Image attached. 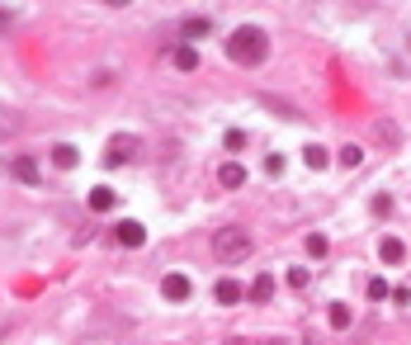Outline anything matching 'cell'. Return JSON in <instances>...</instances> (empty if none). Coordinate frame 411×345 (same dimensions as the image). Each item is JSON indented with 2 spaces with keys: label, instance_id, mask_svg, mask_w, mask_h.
Wrapping results in <instances>:
<instances>
[{
  "label": "cell",
  "instance_id": "obj_9",
  "mask_svg": "<svg viewBox=\"0 0 411 345\" xmlns=\"http://www.w3.org/2000/svg\"><path fill=\"white\" fill-rule=\"evenodd\" d=\"M379 255H383V265H402V260H407V246H402L397 236H383V241H379Z\"/></svg>",
  "mask_w": 411,
  "mask_h": 345
},
{
  "label": "cell",
  "instance_id": "obj_11",
  "mask_svg": "<svg viewBox=\"0 0 411 345\" xmlns=\"http://www.w3.org/2000/svg\"><path fill=\"white\" fill-rule=\"evenodd\" d=\"M302 161H307V171H326V166H331V152L317 147V142H307V147H302Z\"/></svg>",
  "mask_w": 411,
  "mask_h": 345
},
{
  "label": "cell",
  "instance_id": "obj_6",
  "mask_svg": "<svg viewBox=\"0 0 411 345\" xmlns=\"http://www.w3.org/2000/svg\"><path fill=\"white\" fill-rule=\"evenodd\" d=\"M114 236H118V246L137 251V246L147 241V227H142V222H118V227H114Z\"/></svg>",
  "mask_w": 411,
  "mask_h": 345
},
{
  "label": "cell",
  "instance_id": "obj_16",
  "mask_svg": "<svg viewBox=\"0 0 411 345\" xmlns=\"http://www.w3.org/2000/svg\"><path fill=\"white\" fill-rule=\"evenodd\" d=\"M336 161H341L345 171H355V166H364V147H355V142H345V147L336 152Z\"/></svg>",
  "mask_w": 411,
  "mask_h": 345
},
{
  "label": "cell",
  "instance_id": "obj_1",
  "mask_svg": "<svg viewBox=\"0 0 411 345\" xmlns=\"http://www.w3.org/2000/svg\"><path fill=\"white\" fill-rule=\"evenodd\" d=\"M227 57L237 66H260L269 57V33L260 29V24H241V29H232V38H227Z\"/></svg>",
  "mask_w": 411,
  "mask_h": 345
},
{
  "label": "cell",
  "instance_id": "obj_22",
  "mask_svg": "<svg viewBox=\"0 0 411 345\" xmlns=\"http://www.w3.org/2000/svg\"><path fill=\"white\" fill-rule=\"evenodd\" d=\"M307 279H312V274H307L302 265H293V270H288V284H293V289H307Z\"/></svg>",
  "mask_w": 411,
  "mask_h": 345
},
{
  "label": "cell",
  "instance_id": "obj_17",
  "mask_svg": "<svg viewBox=\"0 0 411 345\" xmlns=\"http://www.w3.org/2000/svg\"><path fill=\"white\" fill-rule=\"evenodd\" d=\"M269 298H274V274H260L251 284V303H269Z\"/></svg>",
  "mask_w": 411,
  "mask_h": 345
},
{
  "label": "cell",
  "instance_id": "obj_24",
  "mask_svg": "<svg viewBox=\"0 0 411 345\" xmlns=\"http://www.w3.org/2000/svg\"><path fill=\"white\" fill-rule=\"evenodd\" d=\"M393 303L397 308H411V289H393Z\"/></svg>",
  "mask_w": 411,
  "mask_h": 345
},
{
  "label": "cell",
  "instance_id": "obj_14",
  "mask_svg": "<svg viewBox=\"0 0 411 345\" xmlns=\"http://www.w3.org/2000/svg\"><path fill=\"white\" fill-rule=\"evenodd\" d=\"M76 161H80V152L71 147V142H57V147H52V166H62V171H71Z\"/></svg>",
  "mask_w": 411,
  "mask_h": 345
},
{
  "label": "cell",
  "instance_id": "obj_25",
  "mask_svg": "<svg viewBox=\"0 0 411 345\" xmlns=\"http://www.w3.org/2000/svg\"><path fill=\"white\" fill-rule=\"evenodd\" d=\"M10 19H15V15H10V10H0V29H5V24H10Z\"/></svg>",
  "mask_w": 411,
  "mask_h": 345
},
{
  "label": "cell",
  "instance_id": "obj_23",
  "mask_svg": "<svg viewBox=\"0 0 411 345\" xmlns=\"http://www.w3.org/2000/svg\"><path fill=\"white\" fill-rule=\"evenodd\" d=\"M374 213H379V218H383V213H393V199H388V194H379V199H374Z\"/></svg>",
  "mask_w": 411,
  "mask_h": 345
},
{
  "label": "cell",
  "instance_id": "obj_18",
  "mask_svg": "<svg viewBox=\"0 0 411 345\" xmlns=\"http://www.w3.org/2000/svg\"><path fill=\"white\" fill-rule=\"evenodd\" d=\"M326 251H331V241H326L321 232H312V236H307V255H312V260H321Z\"/></svg>",
  "mask_w": 411,
  "mask_h": 345
},
{
  "label": "cell",
  "instance_id": "obj_8",
  "mask_svg": "<svg viewBox=\"0 0 411 345\" xmlns=\"http://www.w3.org/2000/svg\"><path fill=\"white\" fill-rule=\"evenodd\" d=\"M208 29H213V19H204V15H190L185 24H180V33L190 38V47L199 43V38H208Z\"/></svg>",
  "mask_w": 411,
  "mask_h": 345
},
{
  "label": "cell",
  "instance_id": "obj_4",
  "mask_svg": "<svg viewBox=\"0 0 411 345\" xmlns=\"http://www.w3.org/2000/svg\"><path fill=\"white\" fill-rule=\"evenodd\" d=\"M161 293H166V298L171 303H185L194 293V284H190V274H166V279H161Z\"/></svg>",
  "mask_w": 411,
  "mask_h": 345
},
{
  "label": "cell",
  "instance_id": "obj_5",
  "mask_svg": "<svg viewBox=\"0 0 411 345\" xmlns=\"http://www.w3.org/2000/svg\"><path fill=\"white\" fill-rule=\"evenodd\" d=\"M10 175H15L19 185H38V180H43V171H38V161H33V157H15V161H10Z\"/></svg>",
  "mask_w": 411,
  "mask_h": 345
},
{
  "label": "cell",
  "instance_id": "obj_13",
  "mask_svg": "<svg viewBox=\"0 0 411 345\" xmlns=\"http://www.w3.org/2000/svg\"><path fill=\"white\" fill-rule=\"evenodd\" d=\"M326 322H331V331H345L350 322H355V313H350V303H331V308H326Z\"/></svg>",
  "mask_w": 411,
  "mask_h": 345
},
{
  "label": "cell",
  "instance_id": "obj_2",
  "mask_svg": "<svg viewBox=\"0 0 411 345\" xmlns=\"http://www.w3.org/2000/svg\"><path fill=\"white\" fill-rule=\"evenodd\" d=\"M251 232L246 227H222V232H213V255H218L222 265H237V260H246L251 255Z\"/></svg>",
  "mask_w": 411,
  "mask_h": 345
},
{
  "label": "cell",
  "instance_id": "obj_19",
  "mask_svg": "<svg viewBox=\"0 0 411 345\" xmlns=\"http://www.w3.org/2000/svg\"><path fill=\"white\" fill-rule=\"evenodd\" d=\"M222 147H227V152H241V147H246V133H241V128H227V133H222Z\"/></svg>",
  "mask_w": 411,
  "mask_h": 345
},
{
  "label": "cell",
  "instance_id": "obj_20",
  "mask_svg": "<svg viewBox=\"0 0 411 345\" xmlns=\"http://www.w3.org/2000/svg\"><path fill=\"white\" fill-rule=\"evenodd\" d=\"M265 175H269V180L284 175V157H279V152H269V157H265Z\"/></svg>",
  "mask_w": 411,
  "mask_h": 345
},
{
  "label": "cell",
  "instance_id": "obj_15",
  "mask_svg": "<svg viewBox=\"0 0 411 345\" xmlns=\"http://www.w3.org/2000/svg\"><path fill=\"white\" fill-rule=\"evenodd\" d=\"M171 62H175V71H194V66H199V47H190V43H185V47H175V57H171Z\"/></svg>",
  "mask_w": 411,
  "mask_h": 345
},
{
  "label": "cell",
  "instance_id": "obj_10",
  "mask_svg": "<svg viewBox=\"0 0 411 345\" xmlns=\"http://www.w3.org/2000/svg\"><path fill=\"white\" fill-rule=\"evenodd\" d=\"M218 180H222V189H241L246 185V166H241V161H227L218 171Z\"/></svg>",
  "mask_w": 411,
  "mask_h": 345
},
{
  "label": "cell",
  "instance_id": "obj_21",
  "mask_svg": "<svg viewBox=\"0 0 411 345\" xmlns=\"http://www.w3.org/2000/svg\"><path fill=\"white\" fill-rule=\"evenodd\" d=\"M364 293H369L374 303H379V298H388V279H369V284H364Z\"/></svg>",
  "mask_w": 411,
  "mask_h": 345
},
{
  "label": "cell",
  "instance_id": "obj_12",
  "mask_svg": "<svg viewBox=\"0 0 411 345\" xmlns=\"http://www.w3.org/2000/svg\"><path fill=\"white\" fill-rule=\"evenodd\" d=\"M114 204H118V194H114L109 185H95V189H90V208H95V213H109Z\"/></svg>",
  "mask_w": 411,
  "mask_h": 345
},
{
  "label": "cell",
  "instance_id": "obj_7",
  "mask_svg": "<svg viewBox=\"0 0 411 345\" xmlns=\"http://www.w3.org/2000/svg\"><path fill=\"white\" fill-rule=\"evenodd\" d=\"M213 298H218L222 308H232V303H241V298H246V289H241L237 279H218V289H213Z\"/></svg>",
  "mask_w": 411,
  "mask_h": 345
},
{
  "label": "cell",
  "instance_id": "obj_3",
  "mask_svg": "<svg viewBox=\"0 0 411 345\" xmlns=\"http://www.w3.org/2000/svg\"><path fill=\"white\" fill-rule=\"evenodd\" d=\"M137 157H142V138H133V133H118L104 147V166L109 171H118V166H128V161H137Z\"/></svg>",
  "mask_w": 411,
  "mask_h": 345
}]
</instances>
